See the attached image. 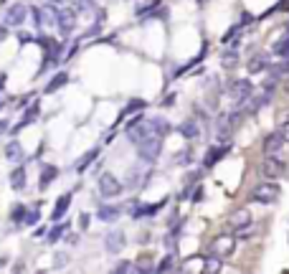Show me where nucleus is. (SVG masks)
Instances as JSON below:
<instances>
[{"label":"nucleus","mask_w":289,"mask_h":274,"mask_svg":"<svg viewBox=\"0 0 289 274\" xmlns=\"http://www.w3.org/2000/svg\"><path fill=\"white\" fill-rule=\"evenodd\" d=\"M3 86H5V76H3V74H0V89H3Z\"/></svg>","instance_id":"79ce46f5"},{"label":"nucleus","mask_w":289,"mask_h":274,"mask_svg":"<svg viewBox=\"0 0 289 274\" xmlns=\"http://www.w3.org/2000/svg\"><path fill=\"white\" fill-rule=\"evenodd\" d=\"M233 246H236L233 236H221V239H216V241H213V254L224 259V257H228L231 251H233Z\"/></svg>","instance_id":"9d476101"},{"label":"nucleus","mask_w":289,"mask_h":274,"mask_svg":"<svg viewBox=\"0 0 289 274\" xmlns=\"http://www.w3.org/2000/svg\"><path fill=\"white\" fill-rule=\"evenodd\" d=\"M272 53L279 56V59H287V61H289V33H287V36H282L279 41H274Z\"/></svg>","instance_id":"dca6fc26"},{"label":"nucleus","mask_w":289,"mask_h":274,"mask_svg":"<svg viewBox=\"0 0 289 274\" xmlns=\"http://www.w3.org/2000/svg\"><path fill=\"white\" fill-rule=\"evenodd\" d=\"M226 153H228V147H210V150L206 153V157H203V165L206 168H213Z\"/></svg>","instance_id":"2eb2a0df"},{"label":"nucleus","mask_w":289,"mask_h":274,"mask_svg":"<svg viewBox=\"0 0 289 274\" xmlns=\"http://www.w3.org/2000/svg\"><path fill=\"white\" fill-rule=\"evenodd\" d=\"M114 272H137V267H132L129 261H122V264L114 267Z\"/></svg>","instance_id":"72a5a7b5"},{"label":"nucleus","mask_w":289,"mask_h":274,"mask_svg":"<svg viewBox=\"0 0 289 274\" xmlns=\"http://www.w3.org/2000/svg\"><path fill=\"white\" fill-rule=\"evenodd\" d=\"M221 64H224L226 68L236 66V64H239V53H236V49H231V51H226L224 56H221Z\"/></svg>","instance_id":"bb28decb"},{"label":"nucleus","mask_w":289,"mask_h":274,"mask_svg":"<svg viewBox=\"0 0 289 274\" xmlns=\"http://www.w3.org/2000/svg\"><path fill=\"white\" fill-rule=\"evenodd\" d=\"M218 269H221V257L213 254V257L208 259V264H206V272H218Z\"/></svg>","instance_id":"7c9ffc66"},{"label":"nucleus","mask_w":289,"mask_h":274,"mask_svg":"<svg viewBox=\"0 0 289 274\" xmlns=\"http://www.w3.org/2000/svg\"><path fill=\"white\" fill-rule=\"evenodd\" d=\"M104 246H107L109 254H117V251H122V249H125V234H122V231H109Z\"/></svg>","instance_id":"9b49d317"},{"label":"nucleus","mask_w":289,"mask_h":274,"mask_svg":"<svg viewBox=\"0 0 289 274\" xmlns=\"http://www.w3.org/2000/svg\"><path fill=\"white\" fill-rule=\"evenodd\" d=\"M170 269H175V259L173 257H165L160 264H158V272H170Z\"/></svg>","instance_id":"c756f323"},{"label":"nucleus","mask_w":289,"mask_h":274,"mask_svg":"<svg viewBox=\"0 0 289 274\" xmlns=\"http://www.w3.org/2000/svg\"><path fill=\"white\" fill-rule=\"evenodd\" d=\"M266 66H269V59H266L264 53H259V56H254V59L249 61V71L251 74H259V71H264Z\"/></svg>","instance_id":"412c9836"},{"label":"nucleus","mask_w":289,"mask_h":274,"mask_svg":"<svg viewBox=\"0 0 289 274\" xmlns=\"http://www.w3.org/2000/svg\"><path fill=\"white\" fill-rule=\"evenodd\" d=\"M38 114H41V107L38 104H33L26 114H23V120H20L18 124H16V127H13V135H18L20 130H26L28 127V124H33V122H36V117H38Z\"/></svg>","instance_id":"f8f14e48"},{"label":"nucleus","mask_w":289,"mask_h":274,"mask_svg":"<svg viewBox=\"0 0 289 274\" xmlns=\"http://www.w3.org/2000/svg\"><path fill=\"white\" fill-rule=\"evenodd\" d=\"M94 157H99V147H94V150H89V153L81 155V160L76 163V173H84V170L94 163Z\"/></svg>","instance_id":"a211bd4d"},{"label":"nucleus","mask_w":289,"mask_h":274,"mask_svg":"<svg viewBox=\"0 0 289 274\" xmlns=\"http://www.w3.org/2000/svg\"><path fill=\"white\" fill-rule=\"evenodd\" d=\"M59 175V168H53V165H41V186L46 188L51 186V180Z\"/></svg>","instance_id":"6ab92c4d"},{"label":"nucleus","mask_w":289,"mask_h":274,"mask_svg":"<svg viewBox=\"0 0 289 274\" xmlns=\"http://www.w3.org/2000/svg\"><path fill=\"white\" fill-rule=\"evenodd\" d=\"M66 259H69L66 254H56V269H59V267H66Z\"/></svg>","instance_id":"c9c22d12"},{"label":"nucleus","mask_w":289,"mask_h":274,"mask_svg":"<svg viewBox=\"0 0 289 274\" xmlns=\"http://www.w3.org/2000/svg\"><path fill=\"white\" fill-rule=\"evenodd\" d=\"M69 206H71V196H69V193H66V196H61V198H59V203L53 206L51 221H61L64 216H66V211H69Z\"/></svg>","instance_id":"ddd939ff"},{"label":"nucleus","mask_w":289,"mask_h":274,"mask_svg":"<svg viewBox=\"0 0 289 274\" xmlns=\"http://www.w3.org/2000/svg\"><path fill=\"white\" fill-rule=\"evenodd\" d=\"M3 104H5V102H3V99H0V109H3Z\"/></svg>","instance_id":"c03bdc74"},{"label":"nucleus","mask_w":289,"mask_h":274,"mask_svg":"<svg viewBox=\"0 0 289 274\" xmlns=\"http://www.w3.org/2000/svg\"><path fill=\"white\" fill-rule=\"evenodd\" d=\"M66 228H69V223H66V221H64V223H59V221H56V226H53L51 231H48V244L59 241V239L64 236V231H66Z\"/></svg>","instance_id":"a878e982"},{"label":"nucleus","mask_w":289,"mask_h":274,"mask_svg":"<svg viewBox=\"0 0 289 274\" xmlns=\"http://www.w3.org/2000/svg\"><path fill=\"white\" fill-rule=\"evenodd\" d=\"M53 23L59 26L61 33H71L74 26H76V13L69 8H64V10H56V16H53Z\"/></svg>","instance_id":"6e6552de"},{"label":"nucleus","mask_w":289,"mask_h":274,"mask_svg":"<svg viewBox=\"0 0 289 274\" xmlns=\"http://www.w3.org/2000/svg\"><path fill=\"white\" fill-rule=\"evenodd\" d=\"M150 127H152V132H155V135H160V137H165V135L170 132V124L165 122L162 117H155V120H150Z\"/></svg>","instance_id":"393cba45"},{"label":"nucleus","mask_w":289,"mask_h":274,"mask_svg":"<svg viewBox=\"0 0 289 274\" xmlns=\"http://www.w3.org/2000/svg\"><path fill=\"white\" fill-rule=\"evenodd\" d=\"M249 20H251L249 16H243V20H241V23H236V26H233V28H228V31H226V36H224V43H231V41H236V36H239V33L243 31V26H246Z\"/></svg>","instance_id":"b1692460"},{"label":"nucleus","mask_w":289,"mask_h":274,"mask_svg":"<svg viewBox=\"0 0 289 274\" xmlns=\"http://www.w3.org/2000/svg\"><path fill=\"white\" fill-rule=\"evenodd\" d=\"M201 198H203V190H201V188H198V190H195V193H193V201H195V203H198V201H201Z\"/></svg>","instance_id":"4c0bfd02"},{"label":"nucleus","mask_w":289,"mask_h":274,"mask_svg":"<svg viewBox=\"0 0 289 274\" xmlns=\"http://www.w3.org/2000/svg\"><path fill=\"white\" fill-rule=\"evenodd\" d=\"M5 157L10 160V163H20V160H26V153H23V147L13 140V142L5 145Z\"/></svg>","instance_id":"4468645a"},{"label":"nucleus","mask_w":289,"mask_h":274,"mask_svg":"<svg viewBox=\"0 0 289 274\" xmlns=\"http://www.w3.org/2000/svg\"><path fill=\"white\" fill-rule=\"evenodd\" d=\"M48 3H64V0H48Z\"/></svg>","instance_id":"37998d69"},{"label":"nucleus","mask_w":289,"mask_h":274,"mask_svg":"<svg viewBox=\"0 0 289 274\" xmlns=\"http://www.w3.org/2000/svg\"><path fill=\"white\" fill-rule=\"evenodd\" d=\"M3 261H5V259H0V269H3Z\"/></svg>","instance_id":"a18cd8bd"},{"label":"nucleus","mask_w":289,"mask_h":274,"mask_svg":"<svg viewBox=\"0 0 289 274\" xmlns=\"http://www.w3.org/2000/svg\"><path fill=\"white\" fill-rule=\"evenodd\" d=\"M251 226H254V216H251L249 208H239V211H233V213H231L228 228H231V231L236 234V236L246 239V236L251 234Z\"/></svg>","instance_id":"f257e3e1"},{"label":"nucleus","mask_w":289,"mask_h":274,"mask_svg":"<svg viewBox=\"0 0 289 274\" xmlns=\"http://www.w3.org/2000/svg\"><path fill=\"white\" fill-rule=\"evenodd\" d=\"M66 82H69V74H56V76H53L51 79V82L46 84V94H53V91H56V89H61V86H66Z\"/></svg>","instance_id":"aec40b11"},{"label":"nucleus","mask_w":289,"mask_h":274,"mask_svg":"<svg viewBox=\"0 0 289 274\" xmlns=\"http://www.w3.org/2000/svg\"><path fill=\"white\" fill-rule=\"evenodd\" d=\"M282 196V188L276 186V183H272V180H266V183H261V186H257L251 190V201L254 203H274L276 198Z\"/></svg>","instance_id":"7ed1b4c3"},{"label":"nucleus","mask_w":289,"mask_h":274,"mask_svg":"<svg viewBox=\"0 0 289 274\" xmlns=\"http://www.w3.org/2000/svg\"><path fill=\"white\" fill-rule=\"evenodd\" d=\"M99 193H102L104 198H114L122 193V183L112 173H102L99 175Z\"/></svg>","instance_id":"0eeeda50"},{"label":"nucleus","mask_w":289,"mask_h":274,"mask_svg":"<svg viewBox=\"0 0 289 274\" xmlns=\"http://www.w3.org/2000/svg\"><path fill=\"white\" fill-rule=\"evenodd\" d=\"M33 23H36V28H41L43 23H46V18H43V10H41V8H33Z\"/></svg>","instance_id":"2f4dec72"},{"label":"nucleus","mask_w":289,"mask_h":274,"mask_svg":"<svg viewBox=\"0 0 289 274\" xmlns=\"http://www.w3.org/2000/svg\"><path fill=\"white\" fill-rule=\"evenodd\" d=\"M180 132H183V137H188V140H195V137L201 135V130H198L195 120H188V122H183V124H180Z\"/></svg>","instance_id":"5701e85b"},{"label":"nucleus","mask_w":289,"mask_h":274,"mask_svg":"<svg viewBox=\"0 0 289 274\" xmlns=\"http://www.w3.org/2000/svg\"><path fill=\"white\" fill-rule=\"evenodd\" d=\"M137 107H144V102H132V104H129V107L125 109V114H127V112H135Z\"/></svg>","instance_id":"e433bc0d"},{"label":"nucleus","mask_w":289,"mask_h":274,"mask_svg":"<svg viewBox=\"0 0 289 274\" xmlns=\"http://www.w3.org/2000/svg\"><path fill=\"white\" fill-rule=\"evenodd\" d=\"M5 130H8V122H5V120H0V135H3Z\"/></svg>","instance_id":"ea45409f"},{"label":"nucleus","mask_w":289,"mask_h":274,"mask_svg":"<svg viewBox=\"0 0 289 274\" xmlns=\"http://www.w3.org/2000/svg\"><path fill=\"white\" fill-rule=\"evenodd\" d=\"M26 213H28L26 206H16L13 213H10V219H13V223H26Z\"/></svg>","instance_id":"cd10ccee"},{"label":"nucleus","mask_w":289,"mask_h":274,"mask_svg":"<svg viewBox=\"0 0 289 274\" xmlns=\"http://www.w3.org/2000/svg\"><path fill=\"white\" fill-rule=\"evenodd\" d=\"M160 150H162V137L160 135H147L144 140L137 142V153L144 163H152V160L160 155Z\"/></svg>","instance_id":"f03ea898"},{"label":"nucleus","mask_w":289,"mask_h":274,"mask_svg":"<svg viewBox=\"0 0 289 274\" xmlns=\"http://www.w3.org/2000/svg\"><path fill=\"white\" fill-rule=\"evenodd\" d=\"M96 216H99V221H117L119 219V208L117 206H99Z\"/></svg>","instance_id":"f3484780"},{"label":"nucleus","mask_w":289,"mask_h":274,"mask_svg":"<svg viewBox=\"0 0 289 274\" xmlns=\"http://www.w3.org/2000/svg\"><path fill=\"white\" fill-rule=\"evenodd\" d=\"M10 186H13L16 190H23L26 188V170L23 168H18V170L10 173Z\"/></svg>","instance_id":"4be33fe9"},{"label":"nucleus","mask_w":289,"mask_h":274,"mask_svg":"<svg viewBox=\"0 0 289 274\" xmlns=\"http://www.w3.org/2000/svg\"><path fill=\"white\" fill-rule=\"evenodd\" d=\"M38 221H41V211H38V208H31V211L26 213V223H28V226H36Z\"/></svg>","instance_id":"c85d7f7f"},{"label":"nucleus","mask_w":289,"mask_h":274,"mask_svg":"<svg viewBox=\"0 0 289 274\" xmlns=\"http://www.w3.org/2000/svg\"><path fill=\"white\" fill-rule=\"evenodd\" d=\"M26 13H28L26 5H20V3L10 5L8 13H5V26H20V23L26 20Z\"/></svg>","instance_id":"1a4fd4ad"},{"label":"nucleus","mask_w":289,"mask_h":274,"mask_svg":"<svg viewBox=\"0 0 289 274\" xmlns=\"http://www.w3.org/2000/svg\"><path fill=\"white\" fill-rule=\"evenodd\" d=\"M284 170H287V160H282V157H269V155H266L264 165H261L264 178L276 180V178H282V175H284Z\"/></svg>","instance_id":"423d86ee"},{"label":"nucleus","mask_w":289,"mask_h":274,"mask_svg":"<svg viewBox=\"0 0 289 274\" xmlns=\"http://www.w3.org/2000/svg\"><path fill=\"white\" fill-rule=\"evenodd\" d=\"M74 5L81 10H89V8H94V0H74Z\"/></svg>","instance_id":"473e14b6"},{"label":"nucleus","mask_w":289,"mask_h":274,"mask_svg":"<svg viewBox=\"0 0 289 274\" xmlns=\"http://www.w3.org/2000/svg\"><path fill=\"white\" fill-rule=\"evenodd\" d=\"M228 91H231V99L236 102V107H243L251 99V82H246V79H233Z\"/></svg>","instance_id":"39448f33"},{"label":"nucleus","mask_w":289,"mask_h":274,"mask_svg":"<svg viewBox=\"0 0 289 274\" xmlns=\"http://www.w3.org/2000/svg\"><path fill=\"white\" fill-rule=\"evenodd\" d=\"M287 140L282 137V132L276 130V132H272L269 137L264 140V155H269V157H282V160H287L284 157V150H287Z\"/></svg>","instance_id":"20e7f679"},{"label":"nucleus","mask_w":289,"mask_h":274,"mask_svg":"<svg viewBox=\"0 0 289 274\" xmlns=\"http://www.w3.org/2000/svg\"><path fill=\"white\" fill-rule=\"evenodd\" d=\"M5 33H8V31H5V26H0V43L5 41Z\"/></svg>","instance_id":"a19ab883"},{"label":"nucleus","mask_w":289,"mask_h":274,"mask_svg":"<svg viewBox=\"0 0 289 274\" xmlns=\"http://www.w3.org/2000/svg\"><path fill=\"white\" fill-rule=\"evenodd\" d=\"M18 38H20V43H28V41H31L28 33H18Z\"/></svg>","instance_id":"58836bf2"},{"label":"nucleus","mask_w":289,"mask_h":274,"mask_svg":"<svg viewBox=\"0 0 289 274\" xmlns=\"http://www.w3.org/2000/svg\"><path fill=\"white\" fill-rule=\"evenodd\" d=\"M279 132H282V137H284V140L289 142V117H287V120L279 124Z\"/></svg>","instance_id":"f704fd0d"}]
</instances>
